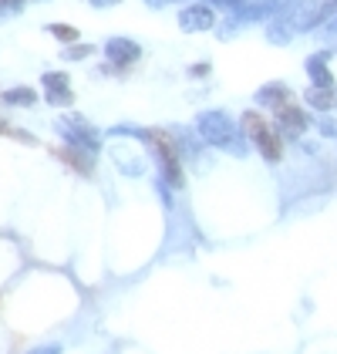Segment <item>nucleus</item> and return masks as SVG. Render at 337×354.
Wrapping results in <instances>:
<instances>
[{
    "instance_id": "obj_1",
    "label": "nucleus",
    "mask_w": 337,
    "mask_h": 354,
    "mask_svg": "<svg viewBox=\"0 0 337 354\" xmlns=\"http://www.w3.org/2000/svg\"><path fill=\"white\" fill-rule=\"evenodd\" d=\"M148 145H152V156L159 159V172H162V183L172 192L186 189V165H182V142L166 132V129H148L139 132Z\"/></svg>"
},
{
    "instance_id": "obj_2",
    "label": "nucleus",
    "mask_w": 337,
    "mask_h": 354,
    "mask_svg": "<svg viewBox=\"0 0 337 354\" xmlns=\"http://www.w3.org/2000/svg\"><path fill=\"white\" fill-rule=\"evenodd\" d=\"M240 132L243 138L250 142L253 149L267 159L270 165H280L283 156H287V145H283V136L277 132V125L267 118V115H260V111H243L240 115Z\"/></svg>"
},
{
    "instance_id": "obj_3",
    "label": "nucleus",
    "mask_w": 337,
    "mask_h": 354,
    "mask_svg": "<svg viewBox=\"0 0 337 354\" xmlns=\"http://www.w3.org/2000/svg\"><path fill=\"white\" fill-rule=\"evenodd\" d=\"M196 136H199V142L209 145V149H236V156H243L240 149L247 145L240 125L220 109L199 111L196 115Z\"/></svg>"
},
{
    "instance_id": "obj_4",
    "label": "nucleus",
    "mask_w": 337,
    "mask_h": 354,
    "mask_svg": "<svg viewBox=\"0 0 337 354\" xmlns=\"http://www.w3.org/2000/svg\"><path fill=\"white\" fill-rule=\"evenodd\" d=\"M273 122H277V132L287 138H304L310 125H314V118H310V111L300 105V102H290V105H283V109L273 111Z\"/></svg>"
},
{
    "instance_id": "obj_5",
    "label": "nucleus",
    "mask_w": 337,
    "mask_h": 354,
    "mask_svg": "<svg viewBox=\"0 0 337 354\" xmlns=\"http://www.w3.org/2000/svg\"><path fill=\"white\" fill-rule=\"evenodd\" d=\"M216 24H220V17L209 3H186L182 14H179V28L186 34H196V30L202 34V30H213Z\"/></svg>"
},
{
    "instance_id": "obj_6",
    "label": "nucleus",
    "mask_w": 337,
    "mask_h": 354,
    "mask_svg": "<svg viewBox=\"0 0 337 354\" xmlns=\"http://www.w3.org/2000/svg\"><path fill=\"white\" fill-rule=\"evenodd\" d=\"M61 129H64V138H68V145H75V149H84V152H98V145H102V136L84 122V118H64L61 122Z\"/></svg>"
},
{
    "instance_id": "obj_7",
    "label": "nucleus",
    "mask_w": 337,
    "mask_h": 354,
    "mask_svg": "<svg viewBox=\"0 0 337 354\" xmlns=\"http://www.w3.org/2000/svg\"><path fill=\"white\" fill-rule=\"evenodd\" d=\"M105 55H108V61H112L105 71H112V68L125 71V68H132V64L142 57V48L135 44V41H128V37H115V41L105 44Z\"/></svg>"
},
{
    "instance_id": "obj_8",
    "label": "nucleus",
    "mask_w": 337,
    "mask_h": 354,
    "mask_svg": "<svg viewBox=\"0 0 337 354\" xmlns=\"http://www.w3.org/2000/svg\"><path fill=\"white\" fill-rule=\"evenodd\" d=\"M256 102H260L263 109L277 111V109H283V105H290V102H297V95H293V88H290V84L267 82V84H260V88H256Z\"/></svg>"
},
{
    "instance_id": "obj_9",
    "label": "nucleus",
    "mask_w": 337,
    "mask_h": 354,
    "mask_svg": "<svg viewBox=\"0 0 337 354\" xmlns=\"http://www.w3.org/2000/svg\"><path fill=\"white\" fill-rule=\"evenodd\" d=\"M44 91H48V102L51 105H71L75 102V91L68 88V75H44Z\"/></svg>"
},
{
    "instance_id": "obj_10",
    "label": "nucleus",
    "mask_w": 337,
    "mask_h": 354,
    "mask_svg": "<svg viewBox=\"0 0 337 354\" xmlns=\"http://www.w3.org/2000/svg\"><path fill=\"white\" fill-rule=\"evenodd\" d=\"M304 105L314 111H334L337 109V84H320V88L310 84V91L304 95Z\"/></svg>"
},
{
    "instance_id": "obj_11",
    "label": "nucleus",
    "mask_w": 337,
    "mask_h": 354,
    "mask_svg": "<svg viewBox=\"0 0 337 354\" xmlns=\"http://www.w3.org/2000/svg\"><path fill=\"white\" fill-rule=\"evenodd\" d=\"M307 75L310 84L320 88V84H334V75H331V51H320L307 61Z\"/></svg>"
},
{
    "instance_id": "obj_12",
    "label": "nucleus",
    "mask_w": 337,
    "mask_h": 354,
    "mask_svg": "<svg viewBox=\"0 0 337 354\" xmlns=\"http://www.w3.org/2000/svg\"><path fill=\"white\" fill-rule=\"evenodd\" d=\"M57 159H64L71 169H78L81 176H91V152H84V149L64 145V149H57Z\"/></svg>"
},
{
    "instance_id": "obj_13",
    "label": "nucleus",
    "mask_w": 337,
    "mask_h": 354,
    "mask_svg": "<svg viewBox=\"0 0 337 354\" xmlns=\"http://www.w3.org/2000/svg\"><path fill=\"white\" fill-rule=\"evenodd\" d=\"M3 102L7 105H34L37 95H34V88H10V91H3Z\"/></svg>"
},
{
    "instance_id": "obj_14",
    "label": "nucleus",
    "mask_w": 337,
    "mask_h": 354,
    "mask_svg": "<svg viewBox=\"0 0 337 354\" xmlns=\"http://www.w3.org/2000/svg\"><path fill=\"white\" fill-rule=\"evenodd\" d=\"M51 34H55L57 41H68V44H78V30L75 28H64V24H51Z\"/></svg>"
},
{
    "instance_id": "obj_15",
    "label": "nucleus",
    "mask_w": 337,
    "mask_h": 354,
    "mask_svg": "<svg viewBox=\"0 0 337 354\" xmlns=\"http://www.w3.org/2000/svg\"><path fill=\"white\" fill-rule=\"evenodd\" d=\"M91 55V44H78V48H64V57L68 61H78V57H88Z\"/></svg>"
},
{
    "instance_id": "obj_16",
    "label": "nucleus",
    "mask_w": 337,
    "mask_h": 354,
    "mask_svg": "<svg viewBox=\"0 0 337 354\" xmlns=\"http://www.w3.org/2000/svg\"><path fill=\"white\" fill-rule=\"evenodd\" d=\"M189 75H193V78H206V75H209V61H199V64H193V68H189Z\"/></svg>"
},
{
    "instance_id": "obj_17",
    "label": "nucleus",
    "mask_w": 337,
    "mask_h": 354,
    "mask_svg": "<svg viewBox=\"0 0 337 354\" xmlns=\"http://www.w3.org/2000/svg\"><path fill=\"white\" fill-rule=\"evenodd\" d=\"M320 136H324V138H337V122H320Z\"/></svg>"
},
{
    "instance_id": "obj_18",
    "label": "nucleus",
    "mask_w": 337,
    "mask_h": 354,
    "mask_svg": "<svg viewBox=\"0 0 337 354\" xmlns=\"http://www.w3.org/2000/svg\"><path fill=\"white\" fill-rule=\"evenodd\" d=\"M10 132H14V129H10L7 122H0V136H10Z\"/></svg>"
},
{
    "instance_id": "obj_19",
    "label": "nucleus",
    "mask_w": 337,
    "mask_h": 354,
    "mask_svg": "<svg viewBox=\"0 0 337 354\" xmlns=\"http://www.w3.org/2000/svg\"><path fill=\"white\" fill-rule=\"evenodd\" d=\"M0 3H17V0H0Z\"/></svg>"
}]
</instances>
